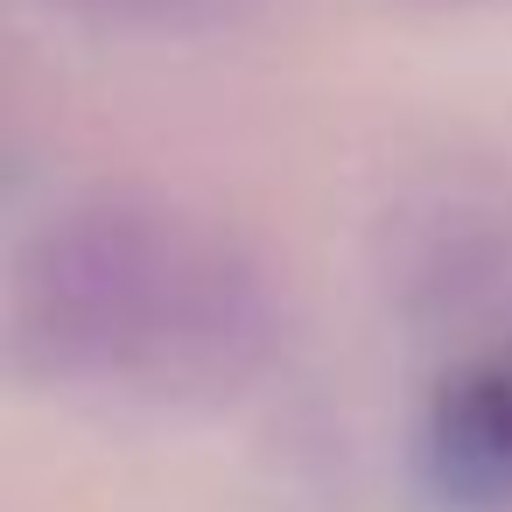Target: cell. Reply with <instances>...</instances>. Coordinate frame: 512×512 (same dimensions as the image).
Here are the masks:
<instances>
[{
	"label": "cell",
	"mask_w": 512,
	"mask_h": 512,
	"mask_svg": "<svg viewBox=\"0 0 512 512\" xmlns=\"http://www.w3.org/2000/svg\"><path fill=\"white\" fill-rule=\"evenodd\" d=\"M8 365L36 386L141 407H225L288 344L274 260L218 211L99 183L50 204L0 281Z\"/></svg>",
	"instance_id": "6da1fadb"
},
{
	"label": "cell",
	"mask_w": 512,
	"mask_h": 512,
	"mask_svg": "<svg viewBox=\"0 0 512 512\" xmlns=\"http://www.w3.org/2000/svg\"><path fill=\"white\" fill-rule=\"evenodd\" d=\"M421 477L449 512L512 505V344H484L428 386Z\"/></svg>",
	"instance_id": "7a4b0ae2"
},
{
	"label": "cell",
	"mask_w": 512,
	"mask_h": 512,
	"mask_svg": "<svg viewBox=\"0 0 512 512\" xmlns=\"http://www.w3.org/2000/svg\"><path fill=\"white\" fill-rule=\"evenodd\" d=\"M50 15L99 29V36H141V43H211L239 36L267 15V0H43Z\"/></svg>",
	"instance_id": "3957f363"
}]
</instances>
